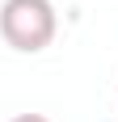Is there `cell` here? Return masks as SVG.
<instances>
[{
  "label": "cell",
  "instance_id": "cell-2",
  "mask_svg": "<svg viewBox=\"0 0 118 122\" xmlns=\"http://www.w3.org/2000/svg\"><path fill=\"white\" fill-rule=\"evenodd\" d=\"M13 122H51V118H42V114H17Z\"/></svg>",
  "mask_w": 118,
  "mask_h": 122
},
{
  "label": "cell",
  "instance_id": "cell-1",
  "mask_svg": "<svg viewBox=\"0 0 118 122\" xmlns=\"http://www.w3.org/2000/svg\"><path fill=\"white\" fill-rule=\"evenodd\" d=\"M59 30L51 0H4L0 4V38L21 55H38L51 46Z\"/></svg>",
  "mask_w": 118,
  "mask_h": 122
}]
</instances>
